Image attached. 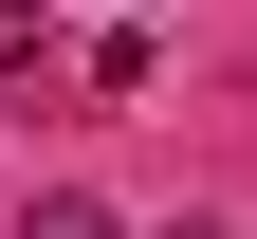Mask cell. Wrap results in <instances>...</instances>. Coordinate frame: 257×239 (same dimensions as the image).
I'll return each instance as SVG.
<instances>
[{
	"instance_id": "cell-1",
	"label": "cell",
	"mask_w": 257,
	"mask_h": 239,
	"mask_svg": "<svg viewBox=\"0 0 257 239\" xmlns=\"http://www.w3.org/2000/svg\"><path fill=\"white\" fill-rule=\"evenodd\" d=\"M19 239H110V202H92V184H37V202H19Z\"/></svg>"
},
{
	"instance_id": "cell-2",
	"label": "cell",
	"mask_w": 257,
	"mask_h": 239,
	"mask_svg": "<svg viewBox=\"0 0 257 239\" xmlns=\"http://www.w3.org/2000/svg\"><path fill=\"white\" fill-rule=\"evenodd\" d=\"M184 239H239V221H184Z\"/></svg>"
}]
</instances>
